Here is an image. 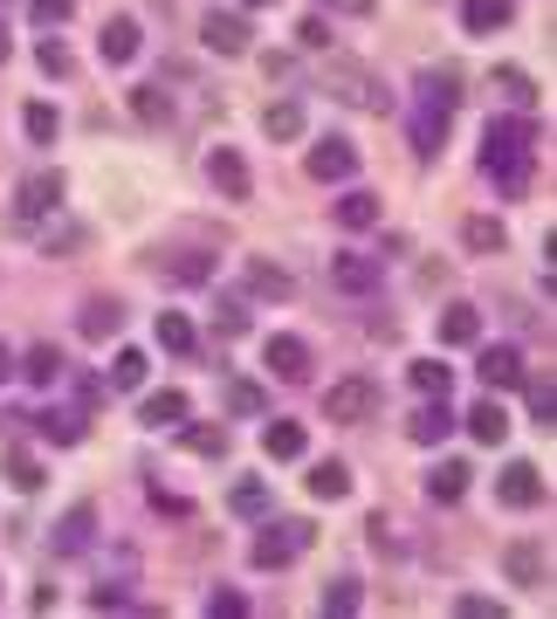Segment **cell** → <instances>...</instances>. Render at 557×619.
<instances>
[{
    "label": "cell",
    "mask_w": 557,
    "mask_h": 619,
    "mask_svg": "<svg viewBox=\"0 0 557 619\" xmlns=\"http://www.w3.org/2000/svg\"><path fill=\"white\" fill-rule=\"evenodd\" d=\"M530 159H537V124L530 117H496L482 132V172H496L502 193L530 187Z\"/></svg>",
    "instance_id": "1"
},
{
    "label": "cell",
    "mask_w": 557,
    "mask_h": 619,
    "mask_svg": "<svg viewBox=\"0 0 557 619\" xmlns=\"http://www.w3.org/2000/svg\"><path fill=\"white\" fill-rule=\"evenodd\" d=\"M323 90H331L338 103H351V111H393V90L378 83L372 69H359V63H323Z\"/></svg>",
    "instance_id": "2"
},
{
    "label": "cell",
    "mask_w": 557,
    "mask_h": 619,
    "mask_svg": "<svg viewBox=\"0 0 557 619\" xmlns=\"http://www.w3.org/2000/svg\"><path fill=\"white\" fill-rule=\"evenodd\" d=\"M310 537H317V530L289 516V524H269L255 544H248V558H255V572H283V564H296L303 551H310Z\"/></svg>",
    "instance_id": "3"
},
{
    "label": "cell",
    "mask_w": 557,
    "mask_h": 619,
    "mask_svg": "<svg viewBox=\"0 0 557 619\" xmlns=\"http://www.w3.org/2000/svg\"><path fill=\"white\" fill-rule=\"evenodd\" d=\"M378 413V385L372 379H338L331 393H323V420H338V427H359Z\"/></svg>",
    "instance_id": "4"
},
{
    "label": "cell",
    "mask_w": 557,
    "mask_h": 619,
    "mask_svg": "<svg viewBox=\"0 0 557 619\" xmlns=\"http://www.w3.org/2000/svg\"><path fill=\"white\" fill-rule=\"evenodd\" d=\"M207 179H214L220 200H248V193H255V172H248V159H241L235 145H214L207 151Z\"/></svg>",
    "instance_id": "5"
},
{
    "label": "cell",
    "mask_w": 557,
    "mask_h": 619,
    "mask_svg": "<svg viewBox=\"0 0 557 619\" xmlns=\"http://www.w3.org/2000/svg\"><path fill=\"white\" fill-rule=\"evenodd\" d=\"M56 206H62V172L21 179V200H14V221H21V227H35L42 214H56Z\"/></svg>",
    "instance_id": "6"
},
{
    "label": "cell",
    "mask_w": 557,
    "mask_h": 619,
    "mask_svg": "<svg viewBox=\"0 0 557 619\" xmlns=\"http://www.w3.org/2000/svg\"><path fill=\"white\" fill-rule=\"evenodd\" d=\"M351 172H359V145H351V138H323V145H310V179L338 187V179H351Z\"/></svg>",
    "instance_id": "7"
},
{
    "label": "cell",
    "mask_w": 557,
    "mask_h": 619,
    "mask_svg": "<svg viewBox=\"0 0 557 619\" xmlns=\"http://www.w3.org/2000/svg\"><path fill=\"white\" fill-rule=\"evenodd\" d=\"M496 496L510 503V509H537V503H544V475L530 469V461H510V469H502V482H496Z\"/></svg>",
    "instance_id": "8"
},
{
    "label": "cell",
    "mask_w": 557,
    "mask_h": 619,
    "mask_svg": "<svg viewBox=\"0 0 557 619\" xmlns=\"http://www.w3.org/2000/svg\"><path fill=\"white\" fill-rule=\"evenodd\" d=\"M200 35H207L214 56H248V21H241V14H227V8L200 21Z\"/></svg>",
    "instance_id": "9"
},
{
    "label": "cell",
    "mask_w": 557,
    "mask_h": 619,
    "mask_svg": "<svg viewBox=\"0 0 557 619\" xmlns=\"http://www.w3.org/2000/svg\"><path fill=\"white\" fill-rule=\"evenodd\" d=\"M262 365H269L275 379H310V345H303V338H269Z\"/></svg>",
    "instance_id": "10"
},
{
    "label": "cell",
    "mask_w": 557,
    "mask_h": 619,
    "mask_svg": "<svg viewBox=\"0 0 557 619\" xmlns=\"http://www.w3.org/2000/svg\"><path fill=\"white\" fill-rule=\"evenodd\" d=\"M475 372H482V385H523V351L516 345H489Z\"/></svg>",
    "instance_id": "11"
},
{
    "label": "cell",
    "mask_w": 557,
    "mask_h": 619,
    "mask_svg": "<svg viewBox=\"0 0 557 619\" xmlns=\"http://www.w3.org/2000/svg\"><path fill=\"white\" fill-rule=\"evenodd\" d=\"M303 124H310V117H303V103H296V97H283V103H269V111H262V132H269L275 145H296V138H303Z\"/></svg>",
    "instance_id": "12"
},
{
    "label": "cell",
    "mask_w": 557,
    "mask_h": 619,
    "mask_svg": "<svg viewBox=\"0 0 557 619\" xmlns=\"http://www.w3.org/2000/svg\"><path fill=\"white\" fill-rule=\"evenodd\" d=\"M331 282H338V290H351V296H365V290H378V262H372V255H338Z\"/></svg>",
    "instance_id": "13"
},
{
    "label": "cell",
    "mask_w": 557,
    "mask_h": 619,
    "mask_svg": "<svg viewBox=\"0 0 557 619\" xmlns=\"http://www.w3.org/2000/svg\"><path fill=\"white\" fill-rule=\"evenodd\" d=\"M96 48H104V63H132V56H138V21H132V14L104 21V35H96Z\"/></svg>",
    "instance_id": "14"
},
{
    "label": "cell",
    "mask_w": 557,
    "mask_h": 619,
    "mask_svg": "<svg viewBox=\"0 0 557 619\" xmlns=\"http://www.w3.org/2000/svg\"><path fill=\"white\" fill-rule=\"evenodd\" d=\"M462 29H468V35L510 29V0H462Z\"/></svg>",
    "instance_id": "15"
},
{
    "label": "cell",
    "mask_w": 557,
    "mask_h": 619,
    "mask_svg": "<svg viewBox=\"0 0 557 619\" xmlns=\"http://www.w3.org/2000/svg\"><path fill=\"white\" fill-rule=\"evenodd\" d=\"M331 214H338V227H351V235H359V227H378V193H365V187H351L338 206H331Z\"/></svg>",
    "instance_id": "16"
},
{
    "label": "cell",
    "mask_w": 557,
    "mask_h": 619,
    "mask_svg": "<svg viewBox=\"0 0 557 619\" xmlns=\"http://www.w3.org/2000/svg\"><path fill=\"white\" fill-rule=\"evenodd\" d=\"M468 475H475L468 461H441V469L427 475V496H434V503H462L468 496Z\"/></svg>",
    "instance_id": "17"
},
{
    "label": "cell",
    "mask_w": 557,
    "mask_h": 619,
    "mask_svg": "<svg viewBox=\"0 0 557 619\" xmlns=\"http://www.w3.org/2000/svg\"><path fill=\"white\" fill-rule=\"evenodd\" d=\"M407 434H413L420 448H441L447 434H454V413H447V406L434 399V406H420V413H413V427H407Z\"/></svg>",
    "instance_id": "18"
},
{
    "label": "cell",
    "mask_w": 557,
    "mask_h": 619,
    "mask_svg": "<svg viewBox=\"0 0 557 619\" xmlns=\"http://www.w3.org/2000/svg\"><path fill=\"white\" fill-rule=\"evenodd\" d=\"M159 345H166L172 358H193V351H200V330L180 317V310H159Z\"/></svg>",
    "instance_id": "19"
},
{
    "label": "cell",
    "mask_w": 557,
    "mask_h": 619,
    "mask_svg": "<svg viewBox=\"0 0 557 619\" xmlns=\"http://www.w3.org/2000/svg\"><path fill=\"white\" fill-rule=\"evenodd\" d=\"M262 448H269L275 461H296L303 448H310V434H303L296 420H269V427H262Z\"/></svg>",
    "instance_id": "20"
},
{
    "label": "cell",
    "mask_w": 557,
    "mask_h": 619,
    "mask_svg": "<svg viewBox=\"0 0 557 619\" xmlns=\"http://www.w3.org/2000/svg\"><path fill=\"white\" fill-rule=\"evenodd\" d=\"M117 324H124V310H117L111 296H96V303H83V338H90V345H104V338H117Z\"/></svg>",
    "instance_id": "21"
},
{
    "label": "cell",
    "mask_w": 557,
    "mask_h": 619,
    "mask_svg": "<svg viewBox=\"0 0 557 619\" xmlns=\"http://www.w3.org/2000/svg\"><path fill=\"white\" fill-rule=\"evenodd\" d=\"M90 530H96V509H90V503H76L62 524H56V551H83V544H90Z\"/></svg>",
    "instance_id": "22"
},
{
    "label": "cell",
    "mask_w": 557,
    "mask_h": 619,
    "mask_svg": "<svg viewBox=\"0 0 557 619\" xmlns=\"http://www.w3.org/2000/svg\"><path fill=\"white\" fill-rule=\"evenodd\" d=\"M310 496H317V503L351 496V469H344V461H317V469H310Z\"/></svg>",
    "instance_id": "23"
},
{
    "label": "cell",
    "mask_w": 557,
    "mask_h": 619,
    "mask_svg": "<svg viewBox=\"0 0 557 619\" xmlns=\"http://www.w3.org/2000/svg\"><path fill=\"white\" fill-rule=\"evenodd\" d=\"M462 241H468L475 255H496V248H510V235H502V221H489V214H468V221H462Z\"/></svg>",
    "instance_id": "24"
},
{
    "label": "cell",
    "mask_w": 557,
    "mask_h": 619,
    "mask_svg": "<svg viewBox=\"0 0 557 619\" xmlns=\"http://www.w3.org/2000/svg\"><path fill=\"white\" fill-rule=\"evenodd\" d=\"M468 434H475V441H482V448H496L502 434H510V413H502L496 399H482V406L468 413Z\"/></svg>",
    "instance_id": "25"
},
{
    "label": "cell",
    "mask_w": 557,
    "mask_h": 619,
    "mask_svg": "<svg viewBox=\"0 0 557 619\" xmlns=\"http://www.w3.org/2000/svg\"><path fill=\"white\" fill-rule=\"evenodd\" d=\"M359 606H365V585L359 578H331V585H323V612H331V619H351Z\"/></svg>",
    "instance_id": "26"
},
{
    "label": "cell",
    "mask_w": 557,
    "mask_h": 619,
    "mask_svg": "<svg viewBox=\"0 0 557 619\" xmlns=\"http://www.w3.org/2000/svg\"><path fill=\"white\" fill-rule=\"evenodd\" d=\"M475 338H482V317H475L468 303H454L441 317V345H475Z\"/></svg>",
    "instance_id": "27"
},
{
    "label": "cell",
    "mask_w": 557,
    "mask_h": 619,
    "mask_svg": "<svg viewBox=\"0 0 557 619\" xmlns=\"http://www.w3.org/2000/svg\"><path fill=\"white\" fill-rule=\"evenodd\" d=\"M180 420H186V393H172V385H166V393L145 399V427H180Z\"/></svg>",
    "instance_id": "28"
},
{
    "label": "cell",
    "mask_w": 557,
    "mask_h": 619,
    "mask_svg": "<svg viewBox=\"0 0 557 619\" xmlns=\"http://www.w3.org/2000/svg\"><path fill=\"white\" fill-rule=\"evenodd\" d=\"M0 475H8L21 496H29V488H42V461L29 454V448H8V461H0Z\"/></svg>",
    "instance_id": "29"
},
{
    "label": "cell",
    "mask_w": 557,
    "mask_h": 619,
    "mask_svg": "<svg viewBox=\"0 0 557 619\" xmlns=\"http://www.w3.org/2000/svg\"><path fill=\"white\" fill-rule=\"evenodd\" d=\"M145 372H151V358H145V351H117V358H111V385H117V393H138Z\"/></svg>",
    "instance_id": "30"
},
{
    "label": "cell",
    "mask_w": 557,
    "mask_h": 619,
    "mask_svg": "<svg viewBox=\"0 0 557 619\" xmlns=\"http://www.w3.org/2000/svg\"><path fill=\"white\" fill-rule=\"evenodd\" d=\"M510 578L516 585H544V544H510Z\"/></svg>",
    "instance_id": "31"
},
{
    "label": "cell",
    "mask_w": 557,
    "mask_h": 619,
    "mask_svg": "<svg viewBox=\"0 0 557 619\" xmlns=\"http://www.w3.org/2000/svg\"><path fill=\"white\" fill-rule=\"evenodd\" d=\"M21 124H29V138H35V145H56V132H62L56 103H29V111H21Z\"/></svg>",
    "instance_id": "32"
},
{
    "label": "cell",
    "mask_w": 557,
    "mask_h": 619,
    "mask_svg": "<svg viewBox=\"0 0 557 619\" xmlns=\"http://www.w3.org/2000/svg\"><path fill=\"white\" fill-rule=\"evenodd\" d=\"M186 454H200V461H227V427H186Z\"/></svg>",
    "instance_id": "33"
},
{
    "label": "cell",
    "mask_w": 557,
    "mask_h": 619,
    "mask_svg": "<svg viewBox=\"0 0 557 619\" xmlns=\"http://www.w3.org/2000/svg\"><path fill=\"white\" fill-rule=\"evenodd\" d=\"M489 83H496L502 97H510V103H516V111H530V103H537V83H530V76H523V69H496V76H489Z\"/></svg>",
    "instance_id": "34"
},
{
    "label": "cell",
    "mask_w": 557,
    "mask_h": 619,
    "mask_svg": "<svg viewBox=\"0 0 557 619\" xmlns=\"http://www.w3.org/2000/svg\"><path fill=\"white\" fill-rule=\"evenodd\" d=\"M21 372H29L35 385H56V379H62V351H56V345H35V351H29V365H21Z\"/></svg>",
    "instance_id": "35"
},
{
    "label": "cell",
    "mask_w": 557,
    "mask_h": 619,
    "mask_svg": "<svg viewBox=\"0 0 557 619\" xmlns=\"http://www.w3.org/2000/svg\"><path fill=\"white\" fill-rule=\"evenodd\" d=\"M248 290H255V296H289L296 282L283 269H269V262H248Z\"/></svg>",
    "instance_id": "36"
},
{
    "label": "cell",
    "mask_w": 557,
    "mask_h": 619,
    "mask_svg": "<svg viewBox=\"0 0 557 619\" xmlns=\"http://www.w3.org/2000/svg\"><path fill=\"white\" fill-rule=\"evenodd\" d=\"M35 427L48 434V441H62V448L83 441V420H76V413H35Z\"/></svg>",
    "instance_id": "37"
},
{
    "label": "cell",
    "mask_w": 557,
    "mask_h": 619,
    "mask_svg": "<svg viewBox=\"0 0 557 619\" xmlns=\"http://www.w3.org/2000/svg\"><path fill=\"white\" fill-rule=\"evenodd\" d=\"M413 385H420L427 399H447V385H454V372H447V365H434V358H420V365H413Z\"/></svg>",
    "instance_id": "38"
},
{
    "label": "cell",
    "mask_w": 557,
    "mask_h": 619,
    "mask_svg": "<svg viewBox=\"0 0 557 619\" xmlns=\"http://www.w3.org/2000/svg\"><path fill=\"white\" fill-rule=\"evenodd\" d=\"M172 282H207L214 275V255H180V262H159Z\"/></svg>",
    "instance_id": "39"
},
{
    "label": "cell",
    "mask_w": 557,
    "mask_h": 619,
    "mask_svg": "<svg viewBox=\"0 0 557 619\" xmlns=\"http://www.w3.org/2000/svg\"><path fill=\"white\" fill-rule=\"evenodd\" d=\"M35 63H42V76H69L76 69V56L56 42V35H42V48H35Z\"/></svg>",
    "instance_id": "40"
},
{
    "label": "cell",
    "mask_w": 557,
    "mask_h": 619,
    "mask_svg": "<svg viewBox=\"0 0 557 619\" xmlns=\"http://www.w3.org/2000/svg\"><path fill=\"white\" fill-rule=\"evenodd\" d=\"M132 111H138V124H166V117H172V103H166L159 90H132Z\"/></svg>",
    "instance_id": "41"
},
{
    "label": "cell",
    "mask_w": 557,
    "mask_h": 619,
    "mask_svg": "<svg viewBox=\"0 0 557 619\" xmlns=\"http://www.w3.org/2000/svg\"><path fill=\"white\" fill-rule=\"evenodd\" d=\"M227 503H235L241 516H262V509H269V488H262V482H235V496H227Z\"/></svg>",
    "instance_id": "42"
},
{
    "label": "cell",
    "mask_w": 557,
    "mask_h": 619,
    "mask_svg": "<svg viewBox=\"0 0 557 619\" xmlns=\"http://www.w3.org/2000/svg\"><path fill=\"white\" fill-rule=\"evenodd\" d=\"M530 413H537V427H550V420H557V393H550V379L530 385Z\"/></svg>",
    "instance_id": "43"
},
{
    "label": "cell",
    "mask_w": 557,
    "mask_h": 619,
    "mask_svg": "<svg viewBox=\"0 0 557 619\" xmlns=\"http://www.w3.org/2000/svg\"><path fill=\"white\" fill-rule=\"evenodd\" d=\"M29 8H35V21H42V29H62V21L76 14V0H29Z\"/></svg>",
    "instance_id": "44"
},
{
    "label": "cell",
    "mask_w": 557,
    "mask_h": 619,
    "mask_svg": "<svg viewBox=\"0 0 557 619\" xmlns=\"http://www.w3.org/2000/svg\"><path fill=\"white\" fill-rule=\"evenodd\" d=\"M207 612H214V619H241L248 599H241V592H207Z\"/></svg>",
    "instance_id": "45"
},
{
    "label": "cell",
    "mask_w": 557,
    "mask_h": 619,
    "mask_svg": "<svg viewBox=\"0 0 557 619\" xmlns=\"http://www.w3.org/2000/svg\"><path fill=\"white\" fill-rule=\"evenodd\" d=\"M76 241H83V227H69V221H56V227H48V235H42V255H48V248H76Z\"/></svg>",
    "instance_id": "46"
},
{
    "label": "cell",
    "mask_w": 557,
    "mask_h": 619,
    "mask_svg": "<svg viewBox=\"0 0 557 619\" xmlns=\"http://www.w3.org/2000/svg\"><path fill=\"white\" fill-rule=\"evenodd\" d=\"M227 406H235V413H262V393H255V385H227Z\"/></svg>",
    "instance_id": "47"
},
{
    "label": "cell",
    "mask_w": 557,
    "mask_h": 619,
    "mask_svg": "<svg viewBox=\"0 0 557 619\" xmlns=\"http://www.w3.org/2000/svg\"><path fill=\"white\" fill-rule=\"evenodd\" d=\"M296 42H303V48H323V42H331V29H323V14H310V21H303V29H296Z\"/></svg>",
    "instance_id": "48"
},
{
    "label": "cell",
    "mask_w": 557,
    "mask_h": 619,
    "mask_svg": "<svg viewBox=\"0 0 557 619\" xmlns=\"http://www.w3.org/2000/svg\"><path fill=\"white\" fill-rule=\"evenodd\" d=\"M454 612H462V619H502L489 599H454Z\"/></svg>",
    "instance_id": "49"
},
{
    "label": "cell",
    "mask_w": 557,
    "mask_h": 619,
    "mask_svg": "<svg viewBox=\"0 0 557 619\" xmlns=\"http://www.w3.org/2000/svg\"><path fill=\"white\" fill-rule=\"evenodd\" d=\"M331 14H372V0H323Z\"/></svg>",
    "instance_id": "50"
},
{
    "label": "cell",
    "mask_w": 557,
    "mask_h": 619,
    "mask_svg": "<svg viewBox=\"0 0 557 619\" xmlns=\"http://www.w3.org/2000/svg\"><path fill=\"white\" fill-rule=\"evenodd\" d=\"M14 372V358H8V345H0V379H8Z\"/></svg>",
    "instance_id": "51"
},
{
    "label": "cell",
    "mask_w": 557,
    "mask_h": 619,
    "mask_svg": "<svg viewBox=\"0 0 557 619\" xmlns=\"http://www.w3.org/2000/svg\"><path fill=\"white\" fill-rule=\"evenodd\" d=\"M0 63H8V29H0Z\"/></svg>",
    "instance_id": "52"
},
{
    "label": "cell",
    "mask_w": 557,
    "mask_h": 619,
    "mask_svg": "<svg viewBox=\"0 0 557 619\" xmlns=\"http://www.w3.org/2000/svg\"><path fill=\"white\" fill-rule=\"evenodd\" d=\"M241 8H275V0H241Z\"/></svg>",
    "instance_id": "53"
}]
</instances>
